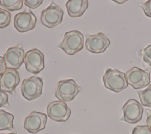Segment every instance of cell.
Instances as JSON below:
<instances>
[{
  "label": "cell",
  "instance_id": "1",
  "mask_svg": "<svg viewBox=\"0 0 151 134\" xmlns=\"http://www.w3.org/2000/svg\"><path fill=\"white\" fill-rule=\"evenodd\" d=\"M84 47V35L78 30L66 32L63 40L58 45V48L62 49L70 55H74L81 51Z\"/></svg>",
  "mask_w": 151,
  "mask_h": 134
},
{
  "label": "cell",
  "instance_id": "2",
  "mask_svg": "<svg viewBox=\"0 0 151 134\" xmlns=\"http://www.w3.org/2000/svg\"><path fill=\"white\" fill-rule=\"evenodd\" d=\"M105 87L115 93H119L128 86L125 73L117 69L108 68L103 76Z\"/></svg>",
  "mask_w": 151,
  "mask_h": 134
},
{
  "label": "cell",
  "instance_id": "3",
  "mask_svg": "<svg viewBox=\"0 0 151 134\" xmlns=\"http://www.w3.org/2000/svg\"><path fill=\"white\" fill-rule=\"evenodd\" d=\"M81 90V88L73 79H64L58 82L54 95L60 101L70 102L73 100Z\"/></svg>",
  "mask_w": 151,
  "mask_h": 134
},
{
  "label": "cell",
  "instance_id": "4",
  "mask_svg": "<svg viewBox=\"0 0 151 134\" xmlns=\"http://www.w3.org/2000/svg\"><path fill=\"white\" fill-rule=\"evenodd\" d=\"M42 87V79L32 76L23 80L21 86V93L27 100H33L41 95Z\"/></svg>",
  "mask_w": 151,
  "mask_h": 134
},
{
  "label": "cell",
  "instance_id": "5",
  "mask_svg": "<svg viewBox=\"0 0 151 134\" xmlns=\"http://www.w3.org/2000/svg\"><path fill=\"white\" fill-rule=\"evenodd\" d=\"M63 16L64 11L63 9L52 1L50 5L42 11L41 22L45 27L52 28L61 23Z\"/></svg>",
  "mask_w": 151,
  "mask_h": 134
},
{
  "label": "cell",
  "instance_id": "6",
  "mask_svg": "<svg viewBox=\"0 0 151 134\" xmlns=\"http://www.w3.org/2000/svg\"><path fill=\"white\" fill-rule=\"evenodd\" d=\"M123 116L120 120L130 124H134L140 122L143 116V107L136 100L132 99L127 100L122 107Z\"/></svg>",
  "mask_w": 151,
  "mask_h": 134
},
{
  "label": "cell",
  "instance_id": "7",
  "mask_svg": "<svg viewBox=\"0 0 151 134\" xmlns=\"http://www.w3.org/2000/svg\"><path fill=\"white\" fill-rule=\"evenodd\" d=\"M150 72L149 70L133 67L125 73L127 82L134 89L143 88L150 83Z\"/></svg>",
  "mask_w": 151,
  "mask_h": 134
},
{
  "label": "cell",
  "instance_id": "8",
  "mask_svg": "<svg viewBox=\"0 0 151 134\" xmlns=\"http://www.w3.org/2000/svg\"><path fill=\"white\" fill-rule=\"evenodd\" d=\"M26 70L34 74H38L44 68V55L37 48H32L25 54L24 61Z\"/></svg>",
  "mask_w": 151,
  "mask_h": 134
},
{
  "label": "cell",
  "instance_id": "9",
  "mask_svg": "<svg viewBox=\"0 0 151 134\" xmlns=\"http://www.w3.org/2000/svg\"><path fill=\"white\" fill-rule=\"evenodd\" d=\"M85 46L86 49L93 53L99 54L106 51L110 45V41L103 32H98L94 35H86Z\"/></svg>",
  "mask_w": 151,
  "mask_h": 134
},
{
  "label": "cell",
  "instance_id": "10",
  "mask_svg": "<svg viewBox=\"0 0 151 134\" xmlns=\"http://www.w3.org/2000/svg\"><path fill=\"white\" fill-rule=\"evenodd\" d=\"M37 18L29 9L17 14L14 18V28L19 32H25L34 28Z\"/></svg>",
  "mask_w": 151,
  "mask_h": 134
},
{
  "label": "cell",
  "instance_id": "11",
  "mask_svg": "<svg viewBox=\"0 0 151 134\" xmlns=\"http://www.w3.org/2000/svg\"><path fill=\"white\" fill-rule=\"evenodd\" d=\"M71 112L66 103L60 100L50 103L47 107L48 116L56 122H65L70 117Z\"/></svg>",
  "mask_w": 151,
  "mask_h": 134
},
{
  "label": "cell",
  "instance_id": "12",
  "mask_svg": "<svg viewBox=\"0 0 151 134\" xmlns=\"http://www.w3.org/2000/svg\"><path fill=\"white\" fill-rule=\"evenodd\" d=\"M24 50L21 45L9 47L3 56L6 68L18 70L22 64L25 57Z\"/></svg>",
  "mask_w": 151,
  "mask_h": 134
},
{
  "label": "cell",
  "instance_id": "13",
  "mask_svg": "<svg viewBox=\"0 0 151 134\" xmlns=\"http://www.w3.org/2000/svg\"><path fill=\"white\" fill-rule=\"evenodd\" d=\"M47 116L41 112L33 111L25 118L24 129L29 133L35 134L45 129Z\"/></svg>",
  "mask_w": 151,
  "mask_h": 134
},
{
  "label": "cell",
  "instance_id": "14",
  "mask_svg": "<svg viewBox=\"0 0 151 134\" xmlns=\"http://www.w3.org/2000/svg\"><path fill=\"white\" fill-rule=\"evenodd\" d=\"M20 82V76L17 70L6 68L0 76V89L4 92L15 94V89Z\"/></svg>",
  "mask_w": 151,
  "mask_h": 134
},
{
  "label": "cell",
  "instance_id": "15",
  "mask_svg": "<svg viewBox=\"0 0 151 134\" xmlns=\"http://www.w3.org/2000/svg\"><path fill=\"white\" fill-rule=\"evenodd\" d=\"M68 15L72 18L81 17L88 7L87 0H69L65 4Z\"/></svg>",
  "mask_w": 151,
  "mask_h": 134
},
{
  "label": "cell",
  "instance_id": "16",
  "mask_svg": "<svg viewBox=\"0 0 151 134\" xmlns=\"http://www.w3.org/2000/svg\"><path fill=\"white\" fill-rule=\"evenodd\" d=\"M14 115L4 110L0 109V131L14 129Z\"/></svg>",
  "mask_w": 151,
  "mask_h": 134
},
{
  "label": "cell",
  "instance_id": "17",
  "mask_svg": "<svg viewBox=\"0 0 151 134\" xmlns=\"http://www.w3.org/2000/svg\"><path fill=\"white\" fill-rule=\"evenodd\" d=\"M22 0H0V5L9 11H16L22 8Z\"/></svg>",
  "mask_w": 151,
  "mask_h": 134
},
{
  "label": "cell",
  "instance_id": "18",
  "mask_svg": "<svg viewBox=\"0 0 151 134\" xmlns=\"http://www.w3.org/2000/svg\"><path fill=\"white\" fill-rule=\"evenodd\" d=\"M142 105L151 108V84L146 89L137 91Z\"/></svg>",
  "mask_w": 151,
  "mask_h": 134
},
{
  "label": "cell",
  "instance_id": "19",
  "mask_svg": "<svg viewBox=\"0 0 151 134\" xmlns=\"http://www.w3.org/2000/svg\"><path fill=\"white\" fill-rule=\"evenodd\" d=\"M11 15L9 11L0 8V28L8 27L11 22Z\"/></svg>",
  "mask_w": 151,
  "mask_h": 134
},
{
  "label": "cell",
  "instance_id": "20",
  "mask_svg": "<svg viewBox=\"0 0 151 134\" xmlns=\"http://www.w3.org/2000/svg\"><path fill=\"white\" fill-rule=\"evenodd\" d=\"M142 58L145 63L151 67V44L148 45L142 50Z\"/></svg>",
  "mask_w": 151,
  "mask_h": 134
},
{
  "label": "cell",
  "instance_id": "21",
  "mask_svg": "<svg viewBox=\"0 0 151 134\" xmlns=\"http://www.w3.org/2000/svg\"><path fill=\"white\" fill-rule=\"evenodd\" d=\"M131 134H151V129L147 125H137Z\"/></svg>",
  "mask_w": 151,
  "mask_h": 134
},
{
  "label": "cell",
  "instance_id": "22",
  "mask_svg": "<svg viewBox=\"0 0 151 134\" xmlns=\"http://www.w3.org/2000/svg\"><path fill=\"white\" fill-rule=\"evenodd\" d=\"M5 107L10 108V104L8 102V95L7 93L0 89V107Z\"/></svg>",
  "mask_w": 151,
  "mask_h": 134
},
{
  "label": "cell",
  "instance_id": "23",
  "mask_svg": "<svg viewBox=\"0 0 151 134\" xmlns=\"http://www.w3.org/2000/svg\"><path fill=\"white\" fill-rule=\"evenodd\" d=\"M42 0H25L24 1V4L28 8L31 9H36L39 7L42 4Z\"/></svg>",
  "mask_w": 151,
  "mask_h": 134
},
{
  "label": "cell",
  "instance_id": "24",
  "mask_svg": "<svg viewBox=\"0 0 151 134\" xmlns=\"http://www.w3.org/2000/svg\"><path fill=\"white\" fill-rule=\"evenodd\" d=\"M146 16L151 18V0H149L140 5Z\"/></svg>",
  "mask_w": 151,
  "mask_h": 134
},
{
  "label": "cell",
  "instance_id": "25",
  "mask_svg": "<svg viewBox=\"0 0 151 134\" xmlns=\"http://www.w3.org/2000/svg\"><path fill=\"white\" fill-rule=\"evenodd\" d=\"M6 70V67L5 66V64L2 57L0 56V76L2 74V73Z\"/></svg>",
  "mask_w": 151,
  "mask_h": 134
},
{
  "label": "cell",
  "instance_id": "26",
  "mask_svg": "<svg viewBox=\"0 0 151 134\" xmlns=\"http://www.w3.org/2000/svg\"><path fill=\"white\" fill-rule=\"evenodd\" d=\"M146 123L147 125L151 129V112L148 113V115L146 118Z\"/></svg>",
  "mask_w": 151,
  "mask_h": 134
},
{
  "label": "cell",
  "instance_id": "27",
  "mask_svg": "<svg viewBox=\"0 0 151 134\" xmlns=\"http://www.w3.org/2000/svg\"><path fill=\"white\" fill-rule=\"evenodd\" d=\"M1 134H17V133L15 132H12L9 133H1Z\"/></svg>",
  "mask_w": 151,
  "mask_h": 134
}]
</instances>
